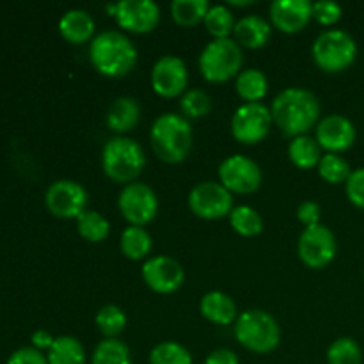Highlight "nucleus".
Instances as JSON below:
<instances>
[{
  "instance_id": "nucleus-1",
  "label": "nucleus",
  "mask_w": 364,
  "mask_h": 364,
  "mask_svg": "<svg viewBox=\"0 0 364 364\" xmlns=\"http://www.w3.org/2000/svg\"><path fill=\"white\" fill-rule=\"evenodd\" d=\"M270 112L284 134L297 137L318 124L320 102L309 89L287 87L274 98Z\"/></svg>"
},
{
  "instance_id": "nucleus-2",
  "label": "nucleus",
  "mask_w": 364,
  "mask_h": 364,
  "mask_svg": "<svg viewBox=\"0 0 364 364\" xmlns=\"http://www.w3.org/2000/svg\"><path fill=\"white\" fill-rule=\"evenodd\" d=\"M89 59L96 71L105 77L119 78L137 64V48L121 31H102L89 43Z\"/></svg>"
},
{
  "instance_id": "nucleus-3",
  "label": "nucleus",
  "mask_w": 364,
  "mask_h": 364,
  "mask_svg": "<svg viewBox=\"0 0 364 364\" xmlns=\"http://www.w3.org/2000/svg\"><path fill=\"white\" fill-rule=\"evenodd\" d=\"M192 124L183 114L164 112L153 121L149 141L155 155L167 164L187 159L192 148Z\"/></svg>"
},
{
  "instance_id": "nucleus-4",
  "label": "nucleus",
  "mask_w": 364,
  "mask_h": 364,
  "mask_svg": "<svg viewBox=\"0 0 364 364\" xmlns=\"http://www.w3.org/2000/svg\"><path fill=\"white\" fill-rule=\"evenodd\" d=\"M103 173L117 183H134L146 167V153L135 139L116 135L102 151Z\"/></svg>"
},
{
  "instance_id": "nucleus-5",
  "label": "nucleus",
  "mask_w": 364,
  "mask_h": 364,
  "mask_svg": "<svg viewBox=\"0 0 364 364\" xmlns=\"http://www.w3.org/2000/svg\"><path fill=\"white\" fill-rule=\"evenodd\" d=\"M235 338L255 354H269L281 343V327L265 309H247L235 322Z\"/></svg>"
},
{
  "instance_id": "nucleus-6",
  "label": "nucleus",
  "mask_w": 364,
  "mask_h": 364,
  "mask_svg": "<svg viewBox=\"0 0 364 364\" xmlns=\"http://www.w3.org/2000/svg\"><path fill=\"white\" fill-rule=\"evenodd\" d=\"M311 53L320 70L327 73H340L352 66L358 57V43L347 31L327 28L316 36Z\"/></svg>"
},
{
  "instance_id": "nucleus-7",
  "label": "nucleus",
  "mask_w": 364,
  "mask_h": 364,
  "mask_svg": "<svg viewBox=\"0 0 364 364\" xmlns=\"http://www.w3.org/2000/svg\"><path fill=\"white\" fill-rule=\"evenodd\" d=\"M199 71L208 82H226L238 77L244 64L242 46L233 38L210 41L199 53Z\"/></svg>"
},
{
  "instance_id": "nucleus-8",
  "label": "nucleus",
  "mask_w": 364,
  "mask_h": 364,
  "mask_svg": "<svg viewBox=\"0 0 364 364\" xmlns=\"http://www.w3.org/2000/svg\"><path fill=\"white\" fill-rule=\"evenodd\" d=\"M117 208L130 226L144 228L159 213V196L148 183L134 181L121 188Z\"/></svg>"
},
{
  "instance_id": "nucleus-9",
  "label": "nucleus",
  "mask_w": 364,
  "mask_h": 364,
  "mask_svg": "<svg viewBox=\"0 0 364 364\" xmlns=\"http://www.w3.org/2000/svg\"><path fill=\"white\" fill-rule=\"evenodd\" d=\"M301 262L309 269H323L329 265L338 252V242L331 228L326 224L304 228L297 242Z\"/></svg>"
},
{
  "instance_id": "nucleus-10",
  "label": "nucleus",
  "mask_w": 364,
  "mask_h": 364,
  "mask_svg": "<svg viewBox=\"0 0 364 364\" xmlns=\"http://www.w3.org/2000/svg\"><path fill=\"white\" fill-rule=\"evenodd\" d=\"M272 121L265 103H242L231 117V134L242 144H258L269 135Z\"/></svg>"
},
{
  "instance_id": "nucleus-11",
  "label": "nucleus",
  "mask_w": 364,
  "mask_h": 364,
  "mask_svg": "<svg viewBox=\"0 0 364 364\" xmlns=\"http://www.w3.org/2000/svg\"><path fill=\"white\" fill-rule=\"evenodd\" d=\"M188 208L201 219H223L235 208L233 194L220 181H201L188 194Z\"/></svg>"
},
{
  "instance_id": "nucleus-12",
  "label": "nucleus",
  "mask_w": 364,
  "mask_h": 364,
  "mask_svg": "<svg viewBox=\"0 0 364 364\" xmlns=\"http://www.w3.org/2000/svg\"><path fill=\"white\" fill-rule=\"evenodd\" d=\"M89 194L82 183L75 180H57L46 188L45 205L52 215L59 219L77 220L87 210Z\"/></svg>"
},
{
  "instance_id": "nucleus-13",
  "label": "nucleus",
  "mask_w": 364,
  "mask_h": 364,
  "mask_svg": "<svg viewBox=\"0 0 364 364\" xmlns=\"http://www.w3.org/2000/svg\"><path fill=\"white\" fill-rule=\"evenodd\" d=\"M219 180L233 194H251L263 181L262 167L247 155H231L219 166Z\"/></svg>"
},
{
  "instance_id": "nucleus-14",
  "label": "nucleus",
  "mask_w": 364,
  "mask_h": 364,
  "mask_svg": "<svg viewBox=\"0 0 364 364\" xmlns=\"http://www.w3.org/2000/svg\"><path fill=\"white\" fill-rule=\"evenodd\" d=\"M141 274L149 290L156 294H174L185 283V270L181 263L166 255L146 259Z\"/></svg>"
},
{
  "instance_id": "nucleus-15",
  "label": "nucleus",
  "mask_w": 364,
  "mask_h": 364,
  "mask_svg": "<svg viewBox=\"0 0 364 364\" xmlns=\"http://www.w3.org/2000/svg\"><path fill=\"white\" fill-rule=\"evenodd\" d=\"M188 84V70L178 55H162L151 70V87L164 98L181 96Z\"/></svg>"
},
{
  "instance_id": "nucleus-16",
  "label": "nucleus",
  "mask_w": 364,
  "mask_h": 364,
  "mask_svg": "<svg viewBox=\"0 0 364 364\" xmlns=\"http://www.w3.org/2000/svg\"><path fill=\"white\" fill-rule=\"evenodd\" d=\"M114 18L127 32L146 34L155 31L159 25L160 6L153 0H119Z\"/></svg>"
},
{
  "instance_id": "nucleus-17",
  "label": "nucleus",
  "mask_w": 364,
  "mask_h": 364,
  "mask_svg": "<svg viewBox=\"0 0 364 364\" xmlns=\"http://www.w3.org/2000/svg\"><path fill=\"white\" fill-rule=\"evenodd\" d=\"M358 132L354 123L343 114H329L316 124L315 139L318 141L320 148L327 153L347 151L354 146Z\"/></svg>"
},
{
  "instance_id": "nucleus-18",
  "label": "nucleus",
  "mask_w": 364,
  "mask_h": 364,
  "mask_svg": "<svg viewBox=\"0 0 364 364\" xmlns=\"http://www.w3.org/2000/svg\"><path fill=\"white\" fill-rule=\"evenodd\" d=\"M313 18V4L309 0H274L270 4V21L287 34L302 31Z\"/></svg>"
},
{
  "instance_id": "nucleus-19",
  "label": "nucleus",
  "mask_w": 364,
  "mask_h": 364,
  "mask_svg": "<svg viewBox=\"0 0 364 364\" xmlns=\"http://www.w3.org/2000/svg\"><path fill=\"white\" fill-rule=\"evenodd\" d=\"M96 23L91 13L85 9H68L59 20V32L66 41L73 45H82V43L92 41L95 38Z\"/></svg>"
},
{
  "instance_id": "nucleus-20",
  "label": "nucleus",
  "mask_w": 364,
  "mask_h": 364,
  "mask_svg": "<svg viewBox=\"0 0 364 364\" xmlns=\"http://www.w3.org/2000/svg\"><path fill=\"white\" fill-rule=\"evenodd\" d=\"M105 121L114 134H127L141 121V103L134 96H117L107 110Z\"/></svg>"
},
{
  "instance_id": "nucleus-21",
  "label": "nucleus",
  "mask_w": 364,
  "mask_h": 364,
  "mask_svg": "<svg viewBox=\"0 0 364 364\" xmlns=\"http://www.w3.org/2000/svg\"><path fill=\"white\" fill-rule=\"evenodd\" d=\"M235 41L247 48H262L269 43L272 25L262 14H245L235 23Z\"/></svg>"
},
{
  "instance_id": "nucleus-22",
  "label": "nucleus",
  "mask_w": 364,
  "mask_h": 364,
  "mask_svg": "<svg viewBox=\"0 0 364 364\" xmlns=\"http://www.w3.org/2000/svg\"><path fill=\"white\" fill-rule=\"evenodd\" d=\"M199 311L215 326H230L237 322L238 309L233 299L220 290H212L205 294L199 301Z\"/></svg>"
},
{
  "instance_id": "nucleus-23",
  "label": "nucleus",
  "mask_w": 364,
  "mask_h": 364,
  "mask_svg": "<svg viewBox=\"0 0 364 364\" xmlns=\"http://www.w3.org/2000/svg\"><path fill=\"white\" fill-rule=\"evenodd\" d=\"M235 89H237L238 96L245 100V103L259 102L269 92V78L258 68H247L238 73Z\"/></svg>"
},
{
  "instance_id": "nucleus-24",
  "label": "nucleus",
  "mask_w": 364,
  "mask_h": 364,
  "mask_svg": "<svg viewBox=\"0 0 364 364\" xmlns=\"http://www.w3.org/2000/svg\"><path fill=\"white\" fill-rule=\"evenodd\" d=\"M48 364H85V348L78 338L64 334V336H57L53 345L50 347L48 354H46Z\"/></svg>"
},
{
  "instance_id": "nucleus-25",
  "label": "nucleus",
  "mask_w": 364,
  "mask_h": 364,
  "mask_svg": "<svg viewBox=\"0 0 364 364\" xmlns=\"http://www.w3.org/2000/svg\"><path fill=\"white\" fill-rule=\"evenodd\" d=\"M288 156L301 169H311V167H318L320 159L323 155L318 141L306 134L291 139V142L288 144Z\"/></svg>"
},
{
  "instance_id": "nucleus-26",
  "label": "nucleus",
  "mask_w": 364,
  "mask_h": 364,
  "mask_svg": "<svg viewBox=\"0 0 364 364\" xmlns=\"http://www.w3.org/2000/svg\"><path fill=\"white\" fill-rule=\"evenodd\" d=\"M119 247L127 258L139 262V259H144L151 252L153 238L142 226H128L121 233Z\"/></svg>"
},
{
  "instance_id": "nucleus-27",
  "label": "nucleus",
  "mask_w": 364,
  "mask_h": 364,
  "mask_svg": "<svg viewBox=\"0 0 364 364\" xmlns=\"http://www.w3.org/2000/svg\"><path fill=\"white\" fill-rule=\"evenodd\" d=\"M91 364H134V359L124 341L117 338H105L92 350Z\"/></svg>"
},
{
  "instance_id": "nucleus-28",
  "label": "nucleus",
  "mask_w": 364,
  "mask_h": 364,
  "mask_svg": "<svg viewBox=\"0 0 364 364\" xmlns=\"http://www.w3.org/2000/svg\"><path fill=\"white\" fill-rule=\"evenodd\" d=\"M208 0H173L171 2V14L174 21L183 27H194L199 21H205L206 13L210 9Z\"/></svg>"
},
{
  "instance_id": "nucleus-29",
  "label": "nucleus",
  "mask_w": 364,
  "mask_h": 364,
  "mask_svg": "<svg viewBox=\"0 0 364 364\" xmlns=\"http://www.w3.org/2000/svg\"><path fill=\"white\" fill-rule=\"evenodd\" d=\"M230 224L238 235L242 237H256L263 231V219L258 213V210H255L249 205H240L235 206L231 210L230 215Z\"/></svg>"
},
{
  "instance_id": "nucleus-30",
  "label": "nucleus",
  "mask_w": 364,
  "mask_h": 364,
  "mask_svg": "<svg viewBox=\"0 0 364 364\" xmlns=\"http://www.w3.org/2000/svg\"><path fill=\"white\" fill-rule=\"evenodd\" d=\"M77 230L82 238L87 242H103L110 233V223L105 215L95 210H85L77 219Z\"/></svg>"
},
{
  "instance_id": "nucleus-31",
  "label": "nucleus",
  "mask_w": 364,
  "mask_h": 364,
  "mask_svg": "<svg viewBox=\"0 0 364 364\" xmlns=\"http://www.w3.org/2000/svg\"><path fill=\"white\" fill-rule=\"evenodd\" d=\"M235 14L226 4H215L208 9L205 16V27L215 39L230 38L235 31Z\"/></svg>"
},
{
  "instance_id": "nucleus-32",
  "label": "nucleus",
  "mask_w": 364,
  "mask_h": 364,
  "mask_svg": "<svg viewBox=\"0 0 364 364\" xmlns=\"http://www.w3.org/2000/svg\"><path fill=\"white\" fill-rule=\"evenodd\" d=\"M327 364H363V350L354 338H336L327 348Z\"/></svg>"
},
{
  "instance_id": "nucleus-33",
  "label": "nucleus",
  "mask_w": 364,
  "mask_h": 364,
  "mask_svg": "<svg viewBox=\"0 0 364 364\" xmlns=\"http://www.w3.org/2000/svg\"><path fill=\"white\" fill-rule=\"evenodd\" d=\"M149 364H192V354L178 341H160L149 352Z\"/></svg>"
},
{
  "instance_id": "nucleus-34",
  "label": "nucleus",
  "mask_w": 364,
  "mask_h": 364,
  "mask_svg": "<svg viewBox=\"0 0 364 364\" xmlns=\"http://www.w3.org/2000/svg\"><path fill=\"white\" fill-rule=\"evenodd\" d=\"M350 173V164L343 156L338 155V153H326L318 162V174L327 183H347Z\"/></svg>"
},
{
  "instance_id": "nucleus-35",
  "label": "nucleus",
  "mask_w": 364,
  "mask_h": 364,
  "mask_svg": "<svg viewBox=\"0 0 364 364\" xmlns=\"http://www.w3.org/2000/svg\"><path fill=\"white\" fill-rule=\"evenodd\" d=\"M96 327L105 338H117L127 327V313L116 304H107L96 313Z\"/></svg>"
},
{
  "instance_id": "nucleus-36",
  "label": "nucleus",
  "mask_w": 364,
  "mask_h": 364,
  "mask_svg": "<svg viewBox=\"0 0 364 364\" xmlns=\"http://www.w3.org/2000/svg\"><path fill=\"white\" fill-rule=\"evenodd\" d=\"M180 109L185 117H205L212 110V98L203 89H188L181 95Z\"/></svg>"
},
{
  "instance_id": "nucleus-37",
  "label": "nucleus",
  "mask_w": 364,
  "mask_h": 364,
  "mask_svg": "<svg viewBox=\"0 0 364 364\" xmlns=\"http://www.w3.org/2000/svg\"><path fill=\"white\" fill-rule=\"evenodd\" d=\"M343 7L334 0H318L313 2V18L322 25H334L340 21Z\"/></svg>"
},
{
  "instance_id": "nucleus-38",
  "label": "nucleus",
  "mask_w": 364,
  "mask_h": 364,
  "mask_svg": "<svg viewBox=\"0 0 364 364\" xmlns=\"http://www.w3.org/2000/svg\"><path fill=\"white\" fill-rule=\"evenodd\" d=\"M348 201L358 208L364 210V167H358L350 173L347 183H345Z\"/></svg>"
},
{
  "instance_id": "nucleus-39",
  "label": "nucleus",
  "mask_w": 364,
  "mask_h": 364,
  "mask_svg": "<svg viewBox=\"0 0 364 364\" xmlns=\"http://www.w3.org/2000/svg\"><path fill=\"white\" fill-rule=\"evenodd\" d=\"M6 364H48V359L38 348L21 347L9 355Z\"/></svg>"
},
{
  "instance_id": "nucleus-40",
  "label": "nucleus",
  "mask_w": 364,
  "mask_h": 364,
  "mask_svg": "<svg viewBox=\"0 0 364 364\" xmlns=\"http://www.w3.org/2000/svg\"><path fill=\"white\" fill-rule=\"evenodd\" d=\"M320 215H322V210H320V205L315 201H302L301 205L297 206V219L304 224L306 228L316 226L320 224Z\"/></svg>"
},
{
  "instance_id": "nucleus-41",
  "label": "nucleus",
  "mask_w": 364,
  "mask_h": 364,
  "mask_svg": "<svg viewBox=\"0 0 364 364\" xmlns=\"http://www.w3.org/2000/svg\"><path fill=\"white\" fill-rule=\"evenodd\" d=\"M205 364H240V359H238L237 352L230 350V348H217L206 355Z\"/></svg>"
},
{
  "instance_id": "nucleus-42",
  "label": "nucleus",
  "mask_w": 364,
  "mask_h": 364,
  "mask_svg": "<svg viewBox=\"0 0 364 364\" xmlns=\"http://www.w3.org/2000/svg\"><path fill=\"white\" fill-rule=\"evenodd\" d=\"M53 341H55V338H53L52 334H50L48 331H45V329L34 331V333H32V336H31L32 347L38 348L39 352H43V350L48 352L50 347L53 345Z\"/></svg>"
},
{
  "instance_id": "nucleus-43",
  "label": "nucleus",
  "mask_w": 364,
  "mask_h": 364,
  "mask_svg": "<svg viewBox=\"0 0 364 364\" xmlns=\"http://www.w3.org/2000/svg\"><path fill=\"white\" fill-rule=\"evenodd\" d=\"M231 6H251L252 0H230Z\"/></svg>"
}]
</instances>
